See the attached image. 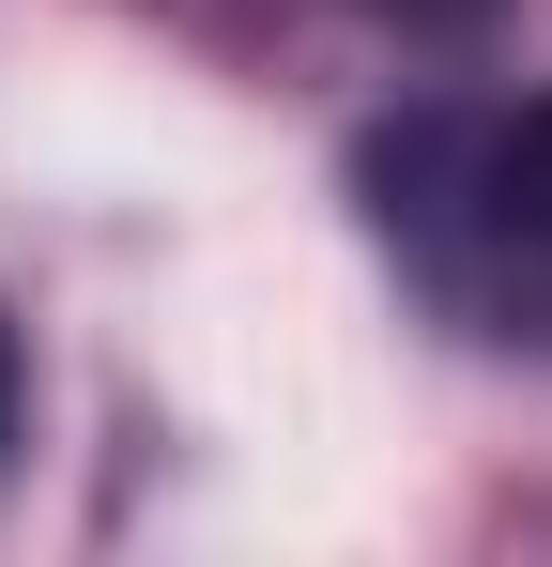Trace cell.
<instances>
[{
    "label": "cell",
    "instance_id": "obj_3",
    "mask_svg": "<svg viewBox=\"0 0 552 567\" xmlns=\"http://www.w3.org/2000/svg\"><path fill=\"white\" fill-rule=\"evenodd\" d=\"M0 461H16V322H0Z\"/></svg>",
    "mask_w": 552,
    "mask_h": 567
},
{
    "label": "cell",
    "instance_id": "obj_1",
    "mask_svg": "<svg viewBox=\"0 0 552 567\" xmlns=\"http://www.w3.org/2000/svg\"><path fill=\"white\" fill-rule=\"evenodd\" d=\"M354 199L446 338L552 369V93H415L368 123Z\"/></svg>",
    "mask_w": 552,
    "mask_h": 567
},
{
    "label": "cell",
    "instance_id": "obj_2",
    "mask_svg": "<svg viewBox=\"0 0 552 567\" xmlns=\"http://www.w3.org/2000/svg\"><path fill=\"white\" fill-rule=\"evenodd\" d=\"M368 16H384V31H491L507 0H368Z\"/></svg>",
    "mask_w": 552,
    "mask_h": 567
}]
</instances>
